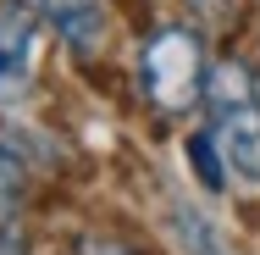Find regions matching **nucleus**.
Masks as SVG:
<instances>
[{"label": "nucleus", "instance_id": "20e7f679", "mask_svg": "<svg viewBox=\"0 0 260 255\" xmlns=\"http://www.w3.org/2000/svg\"><path fill=\"white\" fill-rule=\"evenodd\" d=\"M34 6H39V17L67 45H78V50L100 45V34H105V6L100 0H34Z\"/></svg>", "mask_w": 260, "mask_h": 255}, {"label": "nucleus", "instance_id": "f257e3e1", "mask_svg": "<svg viewBox=\"0 0 260 255\" xmlns=\"http://www.w3.org/2000/svg\"><path fill=\"white\" fill-rule=\"evenodd\" d=\"M200 83H205V55H200V39L183 34V28H160L144 50V89L160 111H188L200 100Z\"/></svg>", "mask_w": 260, "mask_h": 255}, {"label": "nucleus", "instance_id": "423d86ee", "mask_svg": "<svg viewBox=\"0 0 260 255\" xmlns=\"http://www.w3.org/2000/svg\"><path fill=\"white\" fill-rule=\"evenodd\" d=\"M83 255H139V250H127V244H89Z\"/></svg>", "mask_w": 260, "mask_h": 255}, {"label": "nucleus", "instance_id": "7ed1b4c3", "mask_svg": "<svg viewBox=\"0 0 260 255\" xmlns=\"http://www.w3.org/2000/svg\"><path fill=\"white\" fill-rule=\"evenodd\" d=\"M216 150L244 183H260V105L249 95L216 100Z\"/></svg>", "mask_w": 260, "mask_h": 255}, {"label": "nucleus", "instance_id": "0eeeda50", "mask_svg": "<svg viewBox=\"0 0 260 255\" xmlns=\"http://www.w3.org/2000/svg\"><path fill=\"white\" fill-rule=\"evenodd\" d=\"M0 239H6V244H0V255H22V239H17L11 228H0Z\"/></svg>", "mask_w": 260, "mask_h": 255}, {"label": "nucleus", "instance_id": "f03ea898", "mask_svg": "<svg viewBox=\"0 0 260 255\" xmlns=\"http://www.w3.org/2000/svg\"><path fill=\"white\" fill-rule=\"evenodd\" d=\"M39 67V22L28 6L0 0V100H17Z\"/></svg>", "mask_w": 260, "mask_h": 255}, {"label": "nucleus", "instance_id": "39448f33", "mask_svg": "<svg viewBox=\"0 0 260 255\" xmlns=\"http://www.w3.org/2000/svg\"><path fill=\"white\" fill-rule=\"evenodd\" d=\"M22 178H28V166H22V155L11 150L6 139H0V205H11L22 194Z\"/></svg>", "mask_w": 260, "mask_h": 255}]
</instances>
